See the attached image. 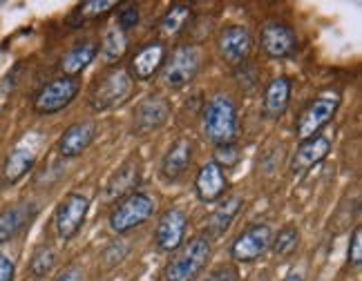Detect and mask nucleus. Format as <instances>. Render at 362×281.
<instances>
[{"instance_id": "c756f323", "label": "nucleus", "mask_w": 362, "mask_h": 281, "mask_svg": "<svg viewBox=\"0 0 362 281\" xmlns=\"http://www.w3.org/2000/svg\"><path fill=\"white\" fill-rule=\"evenodd\" d=\"M240 161V150L235 143H228V145H217L215 150V163L219 167H233L235 163Z\"/></svg>"}, {"instance_id": "f3484780", "label": "nucleus", "mask_w": 362, "mask_h": 281, "mask_svg": "<svg viewBox=\"0 0 362 281\" xmlns=\"http://www.w3.org/2000/svg\"><path fill=\"white\" fill-rule=\"evenodd\" d=\"M194 190H197V196L204 201V203H213L217 201L221 194L226 192V177H224V170L215 163H206L199 174H197V181H194Z\"/></svg>"}, {"instance_id": "c85d7f7f", "label": "nucleus", "mask_w": 362, "mask_h": 281, "mask_svg": "<svg viewBox=\"0 0 362 281\" xmlns=\"http://www.w3.org/2000/svg\"><path fill=\"white\" fill-rule=\"evenodd\" d=\"M54 261H57V255H54V250L52 248H40L36 250V255L30 263V268H32V275L36 279H43L52 268H54Z\"/></svg>"}, {"instance_id": "b1692460", "label": "nucleus", "mask_w": 362, "mask_h": 281, "mask_svg": "<svg viewBox=\"0 0 362 281\" xmlns=\"http://www.w3.org/2000/svg\"><path fill=\"white\" fill-rule=\"evenodd\" d=\"M27 221V210L23 205L7 208L5 213H0V244L9 241L11 237H16Z\"/></svg>"}, {"instance_id": "7c9ffc66", "label": "nucleus", "mask_w": 362, "mask_h": 281, "mask_svg": "<svg viewBox=\"0 0 362 281\" xmlns=\"http://www.w3.org/2000/svg\"><path fill=\"white\" fill-rule=\"evenodd\" d=\"M349 263L360 265L362 263V228L354 230L351 244H349Z\"/></svg>"}, {"instance_id": "423d86ee", "label": "nucleus", "mask_w": 362, "mask_h": 281, "mask_svg": "<svg viewBox=\"0 0 362 281\" xmlns=\"http://www.w3.org/2000/svg\"><path fill=\"white\" fill-rule=\"evenodd\" d=\"M78 78L61 76L49 80L47 85L34 96V109L38 114H57V112L65 109L69 103L78 96Z\"/></svg>"}, {"instance_id": "1a4fd4ad", "label": "nucleus", "mask_w": 362, "mask_h": 281, "mask_svg": "<svg viewBox=\"0 0 362 281\" xmlns=\"http://www.w3.org/2000/svg\"><path fill=\"white\" fill-rule=\"evenodd\" d=\"M271 248V226L269 223H253L244 230L230 248V257L242 263L257 261Z\"/></svg>"}, {"instance_id": "7ed1b4c3", "label": "nucleus", "mask_w": 362, "mask_h": 281, "mask_svg": "<svg viewBox=\"0 0 362 281\" xmlns=\"http://www.w3.org/2000/svg\"><path fill=\"white\" fill-rule=\"evenodd\" d=\"M132 92V78L121 67L105 69L101 76H96L92 90L88 94V105L94 112H107L121 105Z\"/></svg>"}, {"instance_id": "72a5a7b5", "label": "nucleus", "mask_w": 362, "mask_h": 281, "mask_svg": "<svg viewBox=\"0 0 362 281\" xmlns=\"http://www.w3.org/2000/svg\"><path fill=\"white\" fill-rule=\"evenodd\" d=\"M0 281H13V263L0 252Z\"/></svg>"}, {"instance_id": "f704fd0d", "label": "nucleus", "mask_w": 362, "mask_h": 281, "mask_svg": "<svg viewBox=\"0 0 362 281\" xmlns=\"http://www.w3.org/2000/svg\"><path fill=\"white\" fill-rule=\"evenodd\" d=\"M54 281H81V270L76 268V265H72V268L63 270Z\"/></svg>"}, {"instance_id": "a211bd4d", "label": "nucleus", "mask_w": 362, "mask_h": 281, "mask_svg": "<svg viewBox=\"0 0 362 281\" xmlns=\"http://www.w3.org/2000/svg\"><path fill=\"white\" fill-rule=\"evenodd\" d=\"M139 163L132 159L128 163H123L119 170L115 172V177L110 179V184L105 188V199L107 201H117V199H125V196H130V192L139 186Z\"/></svg>"}, {"instance_id": "473e14b6", "label": "nucleus", "mask_w": 362, "mask_h": 281, "mask_svg": "<svg viewBox=\"0 0 362 281\" xmlns=\"http://www.w3.org/2000/svg\"><path fill=\"white\" fill-rule=\"evenodd\" d=\"M204 281H240V275L235 268H230V265H224V268L213 270Z\"/></svg>"}, {"instance_id": "dca6fc26", "label": "nucleus", "mask_w": 362, "mask_h": 281, "mask_svg": "<svg viewBox=\"0 0 362 281\" xmlns=\"http://www.w3.org/2000/svg\"><path fill=\"white\" fill-rule=\"evenodd\" d=\"M96 136V123L94 121H83V123H74L72 128H67L59 140V152L65 159L78 157L83 150H88L90 143Z\"/></svg>"}, {"instance_id": "f257e3e1", "label": "nucleus", "mask_w": 362, "mask_h": 281, "mask_svg": "<svg viewBox=\"0 0 362 281\" xmlns=\"http://www.w3.org/2000/svg\"><path fill=\"white\" fill-rule=\"evenodd\" d=\"M208 259H211V239L197 234L190 241L179 248L177 257L165 265L163 279L165 281H194L206 268Z\"/></svg>"}, {"instance_id": "6e6552de", "label": "nucleus", "mask_w": 362, "mask_h": 281, "mask_svg": "<svg viewBox=\"0 0 362 281\" xmlns=\"http://www.w3.org/2000/svg\"><path fill=\"white\" fill-rule=\"evenodd\" d=\"M88 210H90L88 196H83L78 192L65 194V199L57 208V215H54V226H57L59 237L65 239V241L67 239H72L81 230L83 221H86Z\"/></svg>"}, {"instance_id": "4be33fe9", "label": "nucleus", "mask_w": 362, "mask_h": 281, "mask_svg": "<svg viewBox=\"0 0 362 281\" xmlns=\"http://www.w3.org/2000/svg\"><path fill=\"white\" fill-rule=\"evenodd\" d=\"M36 157L32 150L27 148H18L9 154V159L5 161V167H3V177H5V184H16L21 181L27 172L32 170Z\"/></svg>"}, {"instance_id": "4468645a", "label": "nucleus", "mask_w": 362, "mask_h": 281, "mask_svg": "<svg viewBox=\"0 0 362 281\" xmlns=\"http://www.w3.org/2000/svg\"><path fill=\"white\" fill-rule=\"evenodd\" d=\"M250 47H253V40L246 27L233 25L219 34V52L228 63H242L250 54Z\"/></svg>"}, {"instance_id": "c9c22d12", "label": "nucleus", "mask_w": 362, "mask_h": 281, "mask_svg": "<svg viewBox=\"0 0 362 281\" xmlns=\"http://www.w3.org/2000/svg\"><path fill=\"white\" fill-rule=\"evenodd\" d=\"M282 281H304V279H302V275H300V273H291V275H286Z\"/></svg>"}, {"instance_id": "f03ea898", "label": "nucleus", "mask_w": 362, "mask_h": 281, "mask_svg": "<svg viewBox=\"0 0 362 281\" xmlns=\"http://www.w3.org/2000/svg\"><path fill=\"white\" fill-rule=\"evenodd\" d=\"M204 134L208 140H213L215 145H228L235 143L238 138V112L228 96H215L204 109Z\"/></svg>"}, {"instance_id": "9b49d317", "label": "nucleus", "mask_w": 362, "mask_h": 281, "mask_svg": "<svg viewBox=\"0 0 362 281\" xmlns=\"http://www.w3.org/2000/svg\"><path fill=\"white\" fill-rule=\"evenodd\" d=\"M186 228H188V217L181 213L179 208H170L161 215L157 230H155V244L159 250L163 252H173L179 250L181 244H184L186 237Z\"/></svg>"}, {"instance_id": "6ab92c4d", "label": "nucleus", "mask_w": 362, "mask_h": 281, "mask_svg": "<svg viewBox=\"0 0 362 281\" xmlns=\"http://www.w3.org/2000/svg\"><path fill=\"white\" fill-rule=\"evenodd\" d=\"M190 163H192V143L188 138H179L177 143L168 150V154L163 157L161 172L168 181H175L188 170Z\"/></svg>"}, {"instance_id": "2eb2a0df", "label": "nucleus", "mask_w": 362, "mask_h": 281, "mask_svg": "<svg viewBox=\"0 0 362 281\" xmlns=\"http://www.w3.org/2000/svg\"><path fill=\"white\" fill-rule=\"evenodd\" d=\"M331 150V140L325 136H313L309 140H302V145L296 150L293 159H291V172L302 174L320 161L327 159V154Z\"/></svg>"}, {"instance_id": "9d476101", "label": "nucleus", "mask_w": 362, "mask_h": 281, "mask_svg": "<svg viewBox=\"0 0 362 281\" xmlns=\"http://www.w3.org/2000/svg\"><path fill=\"white\" fill-rule=\"evenodd\" d=\"M259 47L269 59H288L298 52V36L288 25L269 23L259 34Z\"/></svg>"}, {"instance_id": "2f4dec72", "label": "nucleus", "mask_w": 362, "mask_h": 281, "mask_svg": "<svg viewBox=\"0 0 362 281\" xmlns=\"http://www.w3.org/2000/svg\"><path fill=\"white\" fill-rule=\"evenodd\" d=\"M139 23V7H128L119 13V30L128 32L132 27H136Z\"/></svg>"}, {"instance_id": "20e7f679", "label": "nucleus", "mask_w": 362, "mask_h": 281, "mask_svg": "<svg viewBox=\"0 0 362 281\" xmlns=\"http://www.w3.org/2000/svg\"><path fill=\"white\" fill-rule=\"evenodd\" d=\"M152 213H155L152 196L144 192H132L123 201H119L117 208L112 210V215H110V228L119 234L130 232L141 226V223H146L152 217Z\"/></svg>"}, {"instance_id": "bb28decb", "label": "nucleus", "mask_w": 362, "mask_h": 281, "mask_svg": "<svg viewBox=\"0 0 362 281\" xmlns=\"http://www.w3.org/2000/svg\"><path fill=\"white\" fill-rule=\"evenodd\" d=\"M298 241H300V234L293 226H286L277 232L275 241H271V248H273V255L275 257H288L291 252L298 248Z\"/></svg>"}, {"instance_id": "39448f33", "label": "nucleus", "mask_w": 362, "mask_h": 281, "mask_svg": "<svg viewBox=\"0 0 362 281\" xmlns=\"http://www.w3.org/2000/svg\"><path fill=\"white\" fill-rule=\"evenodd\" d=\"M202 59H204V54L199 47H194V45H186V47H179L175 54H173V59L168 61V65L163 67V83H165V88H170V90H184L188 83L197 76L199 72V67H202Z\"/></svg>"}, {"instance_id": "393cba45", "label": "nucleus", "mask_w": 362, "mask_h": 281, "mask_svg": "<svg viewBox=\"0 0 362 281\" xmlns=\"http://www.w3.org/2000/svg\"><path fill=\"white\" fill-rule=\"evenodd\" d=\"M240 208H242V199H240V196H230V199H226V201L221 203V205L215 210V213H213V217H211V230H213L215 234L226 232V230L230 228L233 219L238 217Z\"/></svg>"}, {"instance_id": "a878e982", "label": "nucleus", "mask_w": 362, "mask_h": 281, "mask_svg": "<svg viewBox=\"0 0 362 281\" xmlns=\"http://www.w3.org/2000/svg\"><path fill=\"white\" fill-rule=\"evenodd\" d=\"M190 16H192V9L188 5H173L161 18V32L168 36H177L188 25Z\"/></svg>"}, {"instance_id": "5701e85b", "label": "nucleus", "mask_w": 362, "mask_h": 281, "mask_svg": "<svg viewBox=\"0 0 362 281\" xmlns=\"http://www.w3.org/2000/svg\"><path fill=\"white\" fill-rule=\"evenodd\" d=\"M125 52H128V34L119 30V27H110L103 36V45H101L103 61L112 65L123 59Z\"/></svg>"}, {"instance_id": "ddd939ff", "label": "nucleus", "mask_w": 362, "mask_h": 281, "mask_svg": "<svg viewBox=\"0 0 362 281\" xmlns=\"http://www.w3.org/2000/svg\"><path fill=\"white\" fill-rule=\"evenodd\" d=\"M168 119V103L159 96H148L134 109V132L148 134L152 130L161 128Z\"/></svg>"}, {"instance_id": "cd10ccee", "label": "nucleus", "mask_w": 362, "mask_h": 281, "mask_svg": "<svg viewBox=\"0 0 362 281\" xmlns=\"http://www.w3.org/2000/svg\"><path fill=\"white\" fill-rule=\"evenodd\" d=\"M117 3H107V0H90V3H83L76 11H74V18L72 23H86V20H94L103 16L105 11L112 9Z\"/></svg>"}, {"instance_id": "f8f14e48", "label": "nucleus", "mask_w": 362, "mask_h": 281, "mask_svg": "<svg viewBox=\"0 0 362 281\" xmlns=\"http://www.w3.org/2000/svg\"><path fill=\"white\" fill-rule=\"evenodd\" d=\"M163 61H165V47H163V43L155 40V43L144 45L132 56L128 74H130V78L134 76L136 80H150L161 69Z\"/></svg>"}, {"instance_id": "412c9836", "label": "nucleus", "mask_w": 362, "mask_h": 281, "mask_svg": "<svg viewBox=\"0 0 362 281\" xmlns=\"http://www.w3.org/2000/svg\"><path fill=\"white\" fill-rule=\"evenodd\" d=\"M94 56H96L94 43H81L69 52H65V56L61 59V72L69 78H76L83 69L94 61Z\"/></svg>"}, {"instance_id": "aec40b11", "label": "nucleus", "mask_w": 362, "mask_h": 281, "mask_svg": "<svg viewBox=\"0 0 362 281\" xmlns=\"http://www.w3.org/2000/svg\"><path fill=\"white\" fill-rule=\"evenodd\" d=\"M291 101V80L286 76L275 78L264 94V114L269 119H280Z\"/></svg>"}, {"instance_id": "0eeeda50", "label": "nucleus", "mask_w": 362, "mask_h": 281, "mask_svg": "<svg viewBox=\"0 0 362 281\" xmlns=\"http://www.w3.org/2000/svg\"><path fill=\"white\" fill-rule=\"evenodd\" d=\"M338 112V98L331 96H320L315 101H311L304 107V112L300 114L298 123H296V136L300 140H309L313 136H317V132L325 128V125L331 123V119L336 116Z\"/></svg>"}]
</instances>
